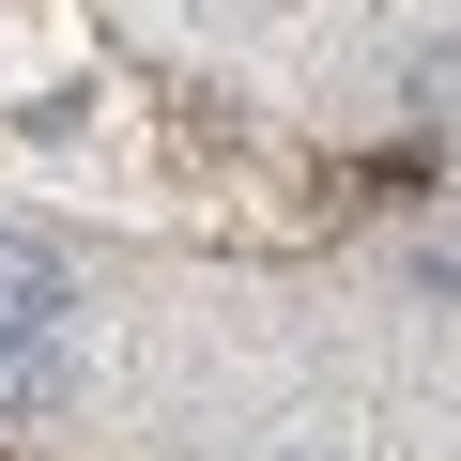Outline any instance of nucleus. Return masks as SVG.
<instances>
[{
	"instance_id": "f257e3e1",
	"label": "nucleus",
	"mask_w": 461,
	"mask_h": 461,
	"mask_svg": "<svg viewBox=\"0 0 461 461\" xmlns=\"http://www.w3.org/2000/svg\"><path fill=\"white\" fill-rule=\"evenodd\" d=\"M0 354H77V247L0 230Z\"/></svg>"
},
{
	"instance_id": "f03ea898",
	"label": "nucleus",
	"mask_w": 461,
	"mask_h": 461,
	"mask_svg": "<svg viewBox=\"0 0 461 461\" xmlns=\"http://www.w3.org/2000/svg\"><path fill=\"white\" fill-rule=\"evenodd\" d=\"M77 400V354H0V415H62Z\"/></svg>"
},
{
	"instance_id": "7ed1b4c3",
	"label": "nucleus",
	"mask_w": 461,
	"mask_h": 461,
	"mask_svg": "<svg viewBox=\"0 0 461 461\" xmlns=\"http://www.w3.org/2000/svg\"><path fill=\"white\" fill-rule=\"evenodd\" d=\"M415 108L461 139V32H430V47H415Z\"/></svg>"
},
{
	"instance_id": "20e7f679",
	"label": "nucleus",
	"mask_w": 461,
	"mask_h": 461,
	"mask_svg": "<svg viewBox=\"0 0 461 461\" xmlns=\"http://www.w3.org/2000/svg\"><path fill=\"white\" fill-rule=\"evenodd\" d=\"M262 461H308V446H262Z\"/></svg>"
}]
</instances>
